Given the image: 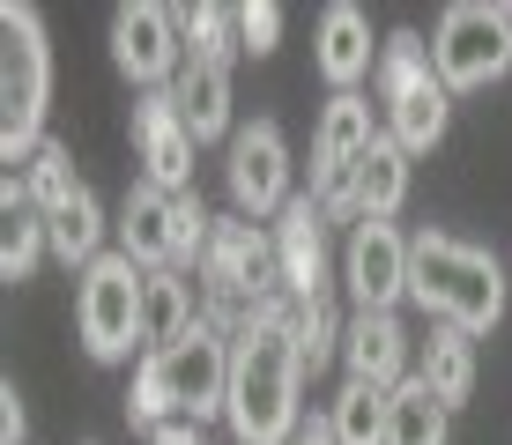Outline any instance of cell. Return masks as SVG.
I'll list each match as a JSON object with an SVG mask.
<instances>
[{"instance_id":"25","label":"cell","mask_w":512,"mask_h":445,"mask_svg":"<svg viewBox=\"0 0 512 445\" xmlns=\"http://www.w3.org/2000/svg\"><path fill=\"white\" fill-rule=\"evenodd\" d=\"M179 38H186V60L231 67V60H238V8H216V0H186V8H179Z\"/></svg>"},{"instance_id":"1","label":"cell","mask_w":512,"mask_h":445,"mask_svg":"<svg viewBox=\"0 0 512 445\" xmlns=\"http://www.w3.org/2000/svg\"><path fill=\"white\" fill-rule=\"evenodd\" d=\"M290 319H297V297L275 290L231 342V394H223L231 445H290L305 431V364H297Z\"/></svg>"},{"instance_id":"3","label":"cell","mask_w":512,"mask_h":445,"mask_svg":"<svg viewBox=\"0 0 512 445\" xmlns=\"http://www.w3.org/2000/svg\"><path fill=\"white\" fill-rule=\"evenodd\" d=\"M409 297L438 327H461V334H490L505 319V267L498 253L453 238V230H409Z\"/></svg>"},{"instance_id":"18","label":"cell","mask_w":512,"mask_h":445,"mask_svg":"<svg viewBox=\"0 0 512 445\" xmlns=\"http://www.w3.org/2000/svg\"><path fill=\"white\" fill-rule=\"evenodd\" d=\"M171 104H179V119H186L193 141H231V134H238V112H231V67L186 60L179 82H171Z\"/></svg>"},{"instance_id":"11","label":"cell","mask_w":512,"mask_h":445,"mask_svg":"<svg viewBox=\"0 0 512 445\" xmlns=\"http://www.w3.org/2000/svg\"><path fill=\"white\" fill-rule=\"evenodd\" d=\"M342 290L357 312H401V297H409V230L364 216L342 238Z\"/></svg>"},{"instance_id":"29","label":"cell","mask_w":512,"mask_h":445,"mask_svg":"<svg viewBox=\"0 0 512 445\" xmlns=\"http://www.w3.org/2000/svg\"><path fill=\"white\" fill-rule=\"evenodd\" d=\"M30 438V416H23V394H15V379L0 386V445H23Z\"/></svg>"},{"instance_id":"23","label":"cell","mask_w":512,"mask_h":445,"mask_svg":"<svg viewBox=\"0 0 512 445\" xmlns=\"http://www.w3.org/2000/svg\"><path fill=\"white\" fill-rule=\"evenodd\" d=\"M453 438V408L431 394L423 379L394 386V416H386V445H446Z\"/></svg>"},{"instance_id":"4","label":"cell","mask_w":512,"mask_h":445,"mask_svg":"<svg viewBox=\"0 0 512 445\" xmlns=\"http://www.w3.org/2000/svg\"><path fill=\"white\" fill-rule=\"evenodd\" d=\"M0 164L23 171L45 149V104H52V38L30 0L0 8Z\"/></svg>"},{"instance_id":"30","label":"cell","mask_w":512,"mask_h":445,"mask_svg":"<svg viewBox=\"0 0 512 445\" xmlns=\"http://www.w3.org/2000/svg\"><path fill=\"white\" fill-rule=\"evenodd\" d=\"M290 445H342V438H334V423H327V416H305V431H297Z\"/></svg>"},{"instance_id":"17","label":"cell","mask_w":512,"mask_h":445,"mask_svg":"<svg viewBox=\"0 0 512 445\" xmlns=\"http://www.w3.org/2000/svg\"><path fill=\"white\" fill-rule=\"evenodd\" d=\"M201 327H208V297H201V282H193L186 267H156L149 290H141V356L179 349L186 334H201Z\"/></svg>"},{"instance_id":"9","label":"cell","mask_w":512,"mask_h":445,"mask_svg":"<svg viewBox=\"0 0 512 445\" xmlns=\"http://www.w3.org/2000/svg\"><path fill=\"white\" fill-rule=\"evenodd\" d=\"M223 186H231V208L245 223H268L297 201L290 193V141H282L275 119H245L223 149Z\"/></svg>"},{"instance_id":"10","label":"cell","mask_w":512,"mask_h":445,"mask_svg":"<svg viewBox=\"0 0 512 445\" xmlns=\"http://www.w3.org/2000/svg\"><path fill=\"white\" fill-rule=\"evenodd\" d=\"M112 67L141 97L179 82V67H186L179 8H164V0H127V8H112Z\"/></svg>"},{"instance_id":"14","label":"cell","mask_w":512,"mask_h":445,"mask_svg":"<svg viewBox=\"0 0 512 445\" xmlns=\"http://www.w3.org/2000/svg\"><path fill=\"white\" fill-rule=\"evenodd\" d=\"M342 364H349L357 386H379V394L409 386L416 379V342H409V327H401V312H349Z\"/></svg>"},{"instance_id":"26","label":"cell","mask_w":512,"mask_h":445,"mask_svg":"<svg viewBox=\"0 0 512 445\" xmlns=\"http://www.w3.org/2000/svg\"><path fill=\"white\" fill-rule=\"evenodd\" d=\"M8 178L23 186V201L38 208V216H60V208L82 193V178H75V164H67V149H60V141H45V149L30 156L23 171H8Z\"/></svg>"},{"instance_id":"22","label":"cell","mask_w":512,"mask_h":445,"mask_svg":"<svg viewBox=\"0 0 512 445\" xmlns=\"http://www.w3.org/2000/svg\"><path fill=\"white\" fill-rule=\"evenodd\" d=\"M104 230H112V223H104V208H97L90 186H82L60 216H45V238H52V260H60V267H97L104 260Z\"/></svg>"},{"instance_id":"20","label":"cell","mask_w":512,"mask_h":445,"mask_svg":"<svg viewBox=\"0 0 512 445\" xmlns=\"http://www.w3.org/2000/svg\"><path fill=\"white\" fill-rule=\"evenodd\" d=\"M52 253V238H45V216L23 201V186H0V282H30V267H38Z\"/></svg>"},{"instance_id":"19","label":"cell","mask_w":512,"mask_h":445,"mask_svg":"<svg viewBox=\"0 0 512 445\" xmlns=\"http://www.w3.org/2000/svg\"><path fill=\"white\" fill-rule=\"evenodd\" d=\"M416 379L431 386L446 408H461V401L475 394V334L438 327V319H431V334L416 342Z\"/></svg>"},{"instance_id":"21","label":"cell","mask_w":512,"mask_h":445,"mask_svg":"<svg viewBox=\"0 0 512 445\" xmlns=\"http://www.w3.org/2000/svg\"><path fill=\"white\" fill-rule=\"evenodd\" d=\"M401 201H409V149L379 127L372 156H364V171H357V208H364L372 223H394Z\"/></svg>"},{"instance_id":"15","label":"cell","mask_w":512,"mask_h":445,"mask_svg":"<svg viewBox=\"0 0 512 445\" xmlns=\"http://www.w3.org/2000/svg\"><path fill=\"white\" fill-rule=\"evenodd\" d=\"M312 67L334 97H349L364 75H379V45H372V15L357 0H334L320 8V30H312Z\"/></svg>"},{"instance_id":"16","label":"cell","mask_w":512,"mask_h":445,"mask_svg":"<svg viewBox=\"0 0 512 445\" xmlns=\"http://www.w3.org/2000/svg\"><path fill=\"white\" fill-rule=\"evenodd\" d=\"M119 253H127L141 275L156 267H179V193H156L149 178H134L127 201H119Z\"/></svg>"},{"instance_id":"5","label":"cell","mask_w":512,"mask_h":445,"mask_svg":"<svg viewBox=\"0 0 512 445\" xmlns=\"http://www.w3.org/2000/svg\"><path fill=\"white\" fill-rule=\"evenodd\" d=\"M379 104H386V134L401 141L409 156H431L438 141L453 127V89L438 82L431 67V45L416 38V30H394V38L379 45Z\"/></svg>"},{"instance_id":"7","label":"cell","mask_w":512,"mask_h":445,"mask_svg":"<svg viewBox=\"0 0 512 445\" xmlns=\"http://www.w3.org/2000/svg\"><path fill=\"white\" fill-rule=\"evenodd\" d=\"M141 290L149 275L127 260V253H104L97 267H82L75 282V334L97 364H127L141 349Z\"/></svg>"},{"instance_id":"31","label":"cell","mask_w":512,"mask_h":445,"mask_svg":"<svg viewBox=\"0 0 512 445\" xmlns=\"http://www.w3.org/2000/svg\"><path fill=\"white\" fill-rule=\"evenodd\" d=\"M149 445H201V431H193V423H171V431H156Z\"/></svg>"},{"instance_id":"6","label":"cell","mask_w":512,"mask_h":445,"mask_svg":"<svg viewBox=\"0 0 512 445\" xmlns=\"http://www.w3.org/2000/svg\"><path fill=\"white\" fill-rule=\"evenodd\" d=\"M372 141H379V127H372V97H364V89L320 104V127H312V201H320L327 223H349V230L364 223L357 171H364V156H372Z\"/></svg>"},{"instance_id":"8","label":"cell","mask_w":512,"mask_h":445,"mask_svg":"<svg viewBox=\"0 0 512 445\" xmlns=\"http://www.w3.org/2000/svg\"><path fill=\"white\" fill-rule=\"evenodd\" d=\"M431 67L453 97L490 89L498 75H512V8H483V0H453L431 30Z\"/></svg>"},{"instance_id":"24","label":"cell","mask_w":512,"mask_h":445,"mask_svg":"<svg viewBox=\"0 0 512 445\" xmlns=\"http://www.w3.org/2000/svg\"><path fill=\"white\" fill-rule=\"evenodd\" d=\"M386 416H394V394L357 386V379H342V394L327 401V423L342 445H386Z\"/></svg>"},{"instance_id":"13","label":"cell","mask_w":512,"mask_h":445,"mask_svg":"<svg viewBox=\"0 0 512 445\" xmlns=\"http://www.w3.org/2000/svg\"><path fill=\"white\" fill-rule=\"evenodd\" d=\"M275 267H282V290L297 305L327 297V275H334V253H327V216L312 193H297L290 208L275 216Z\"/></svg>"},{"instance_id":"2","label":"cell","mask_w":512,"mask_h":445,"mask_svg":"<svg viewBox=\"0 0 512 445\" xmlns=\"http://www.w3.org/2000/svg\"><path fill=\"white\" fill-rule=\"evenodd\" d=\"M223 394H231V342L216 327L186 334L179 349H156L134 364L127 386V423L134 431H171V423H193L201 431L208 416H223Z\"/></svg>"},{"instance_id":"28","label":"cell","mask_w":512,"mask_h":445,"mask_svg":"<svg viewBox=\"0 0 512 445\" xmlns=\"http://www.w3.org/2000/svg\"><path fill=\"white\" fill-rule=\"evenodd\" d=\"M275 38H282V8H275V0H245V8H238V52H245V60H268Z\"/></svg>"},{"instance_id":"12","label":"cell","mask_w":512,"mask_h":445,"mask_svg":"<svg viewBox=\"0 0 512 445\" xmlns=\"http://www.w3.org/2000/svg\"><path fill=\"white\" fill-rule=\"evenodd\" d=\"M193 149H201V141L186 134L171 89H149V97L134 104V164H141V178H149L156 193H193Z\"/></svg>"},{"instance_id":"27","label":"cell","mask_w":512,"mask_h":445,"mask_svg":"<svg viewBox=\"0 0 512 445\" xmlns=\"http://www.w3.org/2000/svg\"><path fill=\"white\" fill-rule=\"evenodd\" d=\"M290 334H297V364H305V386L320 379V371L342 356V334H349V319L327 305V297H312V305H297L290 319Z\"/></svg>"}]
</instances>
